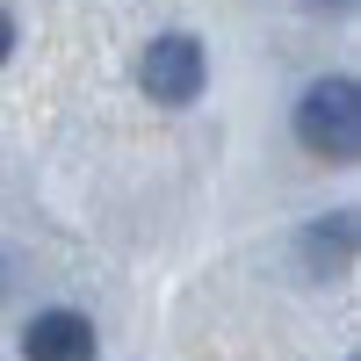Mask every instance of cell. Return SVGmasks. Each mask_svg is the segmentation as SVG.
<instances>
[{
	"instance_id": "cell-1",
	"label": "cell",
	"mask_w": 361,
	"mask_h": 361,
	"mask_svg": "<svg viewBox=\"0 0 361 361\" xmlns=\"http://www.w3.org/2000/svg\"><path fill=\"white\" fill-rule=\"evenodd\" d=\"M296 145L318 159H354L361 152V94L354 80H318L296 102Z\"/></svg>"
},
{
	"instance_id": "cell-2",
	"label": "cell",
	"mask_w": 361,
	"mask_h": 361,
	"mask_svg": "<svg viewBox=\"0 0 361 361\" xmlns=\"http://www.w3.org/2000/svg\"><path fill=\"white\" fill-rule=\"evenodd\" d=\"M145 94H152V102H166V109H188L195 94H202V44L195 37H180V29H173V37H152V51H145Z\"/></svg>"
},
{
	"instance_id": "cell-3",
	"label": "cell",
	"mask_w": 361,
	"mask_h": 361,
	"mask_svg": "<svg viewBox=\"0 0 361 361\" xmlns=\"http://www.w3.org/2000/svg\"><path fill=\"white\" fill-rule=\"evenodd\" d=\"M22 354L29 361H94V325H87L80 311H44L22 333Z\"/></svg>"
},
{
	"instance_id": "cell-4",
	"label": "cell",
	"mask_w": 361,
	"mask_h": 361,
	"mask_svg": "<svg viewBox=\"0 0 361 361\" xmlns=\"http://www.w3.org/2000/svg\"><path fill=\"white\" fill-rule=\"evenodd\" d=\"M15 51V22H8V8H0V58Z\"/></svg>"
}]
</instances>
